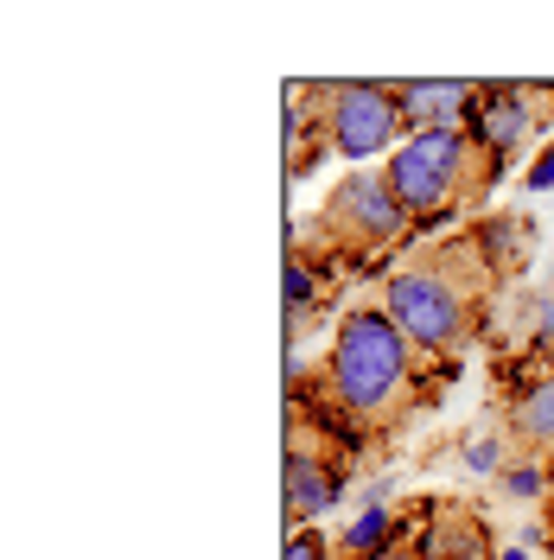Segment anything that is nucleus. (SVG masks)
<instances>
[{
	"mask_svg": "<svg viewBox=\"0 0 554 560\" xmlns=\"http://www.w3.org/2000/svg\"><path fill=\"white\" fill-rule=\"evenodd\" d=\"M427 363L434 357L408 345V331L382 313V300H357L332 325V345L319 357V383L363 440H389L434 401Z\"/></svg>",
	"mask_w": 554,
	"mask_h": 560,
	"instance_id": "obj_1",
	"label": "nucleus"
},
{
	"mask_svg": "<svg viewBox=\"0 0 554 560\" xmlns=\"http://www.w3.org/2000/svg\"><path fill=\"white\" fill-rule=\"evenodd\" d=\"M504 287H510V280L490 268L485 243L465 230V236H452V243L402 255V261L382 275V313L408 331V345H415L420 357L452 363L459 350L485 331L490 300H497Z\"/></svg>",
	"mask_w": 554,
	"mask_h": 560,
	"instance_id": "obj_2",
	"label": "nucleus"
},
{
	"mask_svg": "<svg viewBox=\"0 0 554 560\" xmlns=\"http://www.w3.org/2000/svg\"><path fill=\"white\" fill-rule=\"evenodd\" d=\"M382 173L395 185V198L408 210V223L420 230H434V223H447L459 210L485 205L490 191H497V166L485 160V147L465 135V128H427V135H408L389 160H382Z\"/></svg>",
	"mask_w": 554,
	"mask_h": 560,
	"instance_id": "obj_3",
	"label": "nucleus"
},
{
	"mask_svg": "<svg viewBox=\"0 0 554 560\" xmlns=\"http://www.w3.org/2000/svg\"><path fill=\"white\" fill-rule=\"evenodd\" d=\"M300 243L325 261V268H338V261H377L389 255L395 243H408L415 236V223H408V210L395 198V185L382 166H357L332 185V198L319 205L307 230H293Z\"/></svg>",
	"mask_w": 554,
	"mask_h": 560,
	"instance_id": "obj_4",
	"label": "nucleus"
},
{
	"mask_svg": "<svg viewBox=\"0 0 554 560\" xmlns=\"http://www.w3.org/2000/svg\"><path fill=\"white\" fill-rule=\"evenodd\" d=\"M312 103L325 121L332 153H345L350 166L363 160H389L408 128H402V108H395V83H363V77H332V83H312Z\"/></svg>",
	"mask_w": 554,
	"mask_h": 560,
	"instance_id": "obj_5",
	"label": "nucleus"
},
{
	"mask_svg": "<svg viewBox=\"0 0 554 560\" xmlns=\"http://www.w3.org/2000/svg\"><path fill=\"white\" fill-rule=\"evenodd\" d=\"M357 446H345L338 433H325L319 420L287 415V458H280V490H287V523L312 528L332 503H345L350 465H357Z\"/></svg>",
	"mask_w": 554,
	"mask_h": 560,
	"instance_id": "obj_6",
	"label": "nucleus"
},
{
	"mask_svg": "<svg viewBox=\"0 0 554 560\" xmlns=\"http://www.w3.org/2000/svg\"><path fill=\"white\" fill-rule=\"evenodd\" d=\"M535 96H549V90H535V83H478L472 90V108H465V135L485 147V160L497 173H510L522 160V147L535 135V121H542V103Z\"/></svg>",
	"mask_w": 554,
	"mask_h": 560,
	"instance_id": "obj_7",
	"label": "nucleus"
},
{
	"mask_svg": "<svg viewBox=\"0 0 554 560\" xmlns=\"http://www.w3.org/2000/svg\"><path fill=\"white\" fill-rule=\"evenodd\" d=\"M504 440L517 458H549L554 465V376L529 370V383L510 388L504 401Z\"/></svg>",
	"mask_w": 554,
	"mask_h": 560,
	"instance_id": "obj_8",
	"label": "nucleus"
},
{
	"mask_svg": "<svg viewBox=\"0 0 554 560\" xmlns=\"http://www.w3.org/2000/svg\"><path fill=\"white\" fill-rule=\"evenodd\" d=\"M478 83H452V77H415V83H395V108H402V128L427 135V128H459L465 108H472Z\"/></svg>",
	"mask_w": 554,
	"mask_h": 560,
	"instance_id": "obj_9",
	"label": "nucleus"
},
{
	"mask_svg": "<svg viewBox=\"0 0 554 560\" xmlns=\"http://www.w3.org/2000/svg\"><path fill=\"white\" fill-rule=\"evenodd\" d=\"M415 555L420 560H497V548H490V528H485L478 510L447 503V510H434V516H427Z\"/></svg>",
	"mask_w": 554,
	"mask_h": 560,
	"instance_id": "obj_10",
	"label": "nucleus"
},
{
	"mask_svg": "<svg viewBox=\"0 0 554 560\" xmlns=\"http://www.w3.org/2000/svg\"><path fill=\"white\" fill-rule=\"evenodd\" d=\"M472 236L485 243V255H490V268H497V275L517 280L522 261H529V248H535V223L517 217V210H490L485 223H472Z\"/></svg>",
	"mask_w": 554,
	"mask_h": 560,
	"instance_id": "obj_11",
	"label": "nucleus"
},
{
	"mask_svg": "<svg viewBox=\"0 0 554 560\" xmlns=\"http://www.w3.org/2000/svg\"><path fill=\"white\" fill-rule=\"evenodd\" d=\"M389 548H402V510L395 503H363L357 523L338 535V560H382Z\"/></svg>",
	"mask_w": 554,
	"mask_h": 560,
	"instance_id": "obj_12",
	"label": "nucleus"
},
{
	"mask_svg": "<svg viewBox=\"0 0 554 560\" xmlns=\"http://www.w3.org/2000/svg\"><path fill=\"white\" fill-rule=\"evenodd\" d=\"M497 490H504L510 503H549V497H554V465H549V458H517V453H510Z\"/></svg>",
	"mask_w": 554,
	"mask_h": 560,
	"instance_id": "obj_13",
	"label": "nucleus"
},
{
	"mask_svg": "<svg viewBox=\"0 0 554 560\" xmlns=\"http://www.w3.org/2000/svg\"><path fill=\"white\" fill-rule=\"evenodd\" d=\"M459 465H465L472 478H504V465H510V440H504V433H472V440L459 446Z\"/></svg>",
	"mask_w": 554,
	"mask_h": 560,
	"instance_id": "obj_14",
	"label": "nucleus"
},
{
	"mask_svg": "<svg viewBox=\"0 0 554 560\" xmlns=\"http://www.w3.org/2000/svg\"><path fill=\"white\" fill-rule=\"evenodd\" d=\"M280 560H338V541H325L319 528H293L287 535V555Z\"/></svg>",
	"mask_w": 554,
	"mask_h": 560,
	"instance_id": "obj_15",
	"label": "nucleus"
},
{
	"mask_svg": "<svg viewBox=\"0 0 554 560\" xmlns=\"http://www.w3.org/2000/svg\"><path fill=\"white\" fill-rule=\"evenodd\" d=\"M522 185H529V191H554V140L542 147V160H535V166L522 173Z\"/></svg>",
	"mask_w": 554,
	"mask_h": 560,
	"instance_id": "obj_16",
	"label": "nucleus"
},
{
	"mask_svg": "<svg viewBox=\"0 0 554 560\" xmlns=\"http://www.w3.org/2000/svg\"><path fill=\"white\" fill-rule=\"evenodd\" d=\"M542 548H549V560H554V497H549V510H542Z\"/></svg>",
	"mask_w": 554,
	"mask_h": 560,
	"instance_id": "obj_17",
	"label": "nucleus"
},
{
	"mask_svg": "<svg viewBox=\"0 0 554 560\" xmlns=\"http://www.w3.org/2000/svg\"><path fill=\"white\" fill-rule=\"evenodd\" d=\"M382 560H420V555H415V548H408V541H402V548H389V555H382Z\"/></svg>",
	"mask_w": 554,
	"mask_h": 560,
	"instance_id": "obj_18",
	"label": "nucleus"
}]
</instances>
